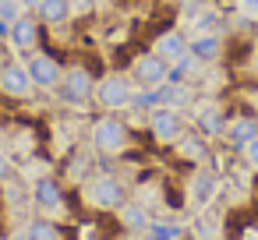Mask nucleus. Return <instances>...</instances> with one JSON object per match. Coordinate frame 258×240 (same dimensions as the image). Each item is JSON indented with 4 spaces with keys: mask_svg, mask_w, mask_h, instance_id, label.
Masks as SVG:
<instances>
[{
    "mask_svg": "<svg viewBox=\"0 0 258 240\" xmlns=\"http://www.w3.org/2000/svg\"><path fill=\"white\" fill-rule=\"evenodd\" d=\"M173 155L184 163V166H191V170H198V166H212L216 163V152H212V145H209V138L202 134V131H184L173 145Z\"/></svg>",
    "mask_w": 258,
    "mask_h": 240,
    "instance_id": "obj_5",
    "label": "nucleus"
},
{
    "mask_svg": "<svg viewBox=\"0 0 258 240\" xmlns=\"http://www.w3.org/2000/svg\"><path fill=\"white\" fill-rule=\"evenodd\" d=\"M4 39H11V22L0 18V43H4Z\"/></svg>",
    "mask_w": 258,
    "mask_h": 240,
    "instance_id": "obj_25",
    "label": "nucleus"
},
{
    "mask_svg": "<svg viewBox=\"0 0 258 240\" xmlns=\"http://www.w3.org/2000/svg\"><path fill=\"white\" fill-rule=\"evenodd\" d=\"M187 53H191L202 67H205V64H219V60L226 57V39H223L219 32H198V36H191Z\"/></svg>",
    "mask_w": 258,
    "mask_h": 240,
    "instance_id": "obj_13",
    "label": "nucleus"
},
{
    "mask_svg": "<svg viewBox=\"0 0 258 240\" xmlns=\"http://www.w3.org/2000/svg\"><path fill=\"white\" fill-rule=\"evenodd\" d=\"M22 233H25V240H68V229L50 215H32Z\"/></svg>",
    "mask_w": 258,
    "mask_h": 240,
    "instance_id": "obj_18",
    "label": "nucleus"
},
{
    "mask_svg": "<svg viewBox=\"0 0 258 240\" xmlns=\"http://www.w3.org/2000/svg\"><path fill=\"white\" fill-rule=\"evenodd\" d=\"M18 15H22L18 0H0V18H4V22H15Z\"/></svg>",
    "mask_w": 258,
    "mask_h": 240,
    "instance_id": "obj_24",
    "label": "nucleus"
},
{
    "mask_svg": "<svg viewBox=\"0 0 258 240\" xmlns=\"http://www.w3.org/2000/svg\"><path fill=\"white\" fill-rule=\"evenodd\" d=\"M113 215H117V226H120L124 233H149V226H152L149 208H145L142 201H135V198H131L124 208H117Z\"/></svg>",
    "mask_w": 258,
    "mask_h": 240,
    "instance_id": "obj_16",
    "label": "nucleus"
},
{
    "mask_svg": "<svg viewBox=\"0 0 258 240\" xmlns=\"http://www.w3.org/2000/svg\"><path fill=\"white\" fill-rule=\"evenodd\" d=\"M240 155H244V163H247V166L258 173V138H251V141L240 148Z\"/></svg>",
    "mask_w": 258,
    "mask_h": 240,
    "instance_id": "obj_23",
    "label": "nucleus"
},
{
    "mask_svg": "<svg viewBox=\"0 0 258 240\" xmlns=\"http://www.w3.org/2000/svg\"><path fill=\"white\" fill-rule=\"evenodd\" d=\"M22 4H25V8H36V4H39V0H22Z\"/></svg>",
    "mask_w": 258,
    "mask_h": 240,
    "instance_id": "obj_27",
    "label": "nucleus"
},
{
    "mask_svg": "<svg viewBox=\"0 0 258 240\" xmlns=\"http://www.w3.org/2000/svg\"><path fill=\"white\" fill-rule=\"evenodd\" d=\"M251 138H258V117L254 113H233L223 127V141L230 152H240Z\"/></svg>",
    "mask_w": 258,
    "mask_h": 240,
    "instance_id": "obj_12",
    "label": "nucleus"
},
{
    "mask_svg": "<svg viewBox=\"0 0 258 240\" xmlns=\"http://www.w3.org/2000/svg\"><path fill=\"white\" fill-rule=\"evenodd\" d=\"M254 57H258V39H254Z\"/></svg>",
    "mask_w": 258,
    "mask_h": 240,
    "instance_id": "obj_29",
    "label": "nucleus"
},
{
    "mask_svg": "<svg viewBox=\"0 0 258 240\" xmlns=\"http://www.w3.org/2000/svg\"><path fill=\"white\" fill-rule=\"evenodd\" d=\"M78 198L92 208V212H117L131 201V184L120 177V173H110V170H99V173H89L82 184H78Z\"/></svg>",
    "mask_w": 258,
    "mask_h": 240,
    "instance_id": "obj_1",
    "label": "nucleus"
},
{
    "mask_svg": "<svg viewBox=\"0 0 258 240\" xmlns=\"http://www.w3.org/2000/svg\"><path fill=\"white\" fill-rule=\"evenodd\" d=\"M0 240H11V236H8V233H0Z\"/></svg>",
    "mask_w": 258,
    "mask_h": 240,
    "instance_id": "obj_28",
    "label": "nucleus"
},
{
    "mask_svg": "<svg viewBox=\"0 0 258 240\" xmlns=\"http://www.w3.org/2000/svg\"><path fill=\"white\" fill-rule=\"evenodd\" d=\"M131 82H135V89H159L166 78H170V64L159 57V53H152V50H145V53H138L135 60H131Z\"/></svg>",
    "mask_w": 258,
    "mask_h": 240,
    "instance_id": "obj_7",
    "label": "nucleus"
},
{
    "mask_svg": "<svg viewBox=\"0 0 258 240\" xmlns=\"http://www.w3.org/2000/svg\"><path fill=\"white\" fill-rule=\"evenodd\" d=\"M244 8L247 11H258V0H244Z\"/></svg>",
    "mask_w": 258,
    "mask_h": 240,
    "instance_id": "obj_26",
    "label": "nucleus"
},
{
    "mask_svg": "<svg viewBox=\"0 0 258 240\" xmlns=\"http://www.w3.org/2000/svg\"><path fill=\"white\" fill-rule=\"evenodd\" d=\"M216 22H219V15H216V11H198V15H195L198 32H216Z\"/></svg>",
    "mask_w": 258,
    "mask_h": 240,
    "instance_id": "obj_22",
    "label": "nucleus"
},
{
    "mask_svg": "<svg viewBox=\"0 0 258 240\" xmlns=\"http://www.w3.org/2000/svg\"><path fill=\"white\" fill-rule=\"evenodd\" d=\"M36 15L46 29H60V25L71 22V0H39Z\"/></svg>",
    "mask_w": 258,
    "mask_h": 240,
    "instance_id": "obj_19",
    "label": "nucleus"
},
{
    "mask_svg": "<svg viewBox=\"0 0 258 240\" xmlns=\"http://www.w3.org/2000/svg\"><path fill=\"white\" fill-rule=\"evenodd\" d=\"M226 120L230 117L219 103H195V131H202L205 138H223Z\"/></svg>",
    "mask_w": 258,
    "mask_h": 240,
    "instance_id": "obj_14",
    "label": "nucleus"
},
{
    "mask_svg": "<svg viewBox=\"0 0 258 240\" xmlns=\"http://www.w3.org/2000/svg\"><path fill=\"white\" fill-rule=\"evenodd\" d=\"M96 71H89L85 64H71L64 67L60 74V85H57V99L68 103V106H89L92 96H96Z\"/></svg>",
    "mask_w": 258,
    "mask_h": 240,
    "instance_id": "obj_4",
    "label": "nucleus"
},
{
    "mask_svg": "<svg viewBox=\"0 0 258 240\" xmlns=\"http://www.w3.org/2000/svg\"><path fill=\"white\" fill-rule=\"evenodd\" d=\"M43 22H39V15H32V11H25V15H18L15 22H11V43H15V50L18 53H32L36 46H43Z\"/></svg>",
    "mask_w": 258,
    "mask_h": 240,
    "instance_id": "obj_10",
    "label": "nucleus"
},
{
    "mask_svg": "<svg viewBox=\"0 0 258 240\" xmlns=\"http://www.w3.org/2000/svg\"><path fill=\"white\" fill-rule=\"evenodd\" d=\"M89 141H92V148L103 155V159H120V155H127L131 152V145H135V131H131V124L120 117V113H96L92 117V124H89Z\"/></svg>",
    "mask_w": 258,
    "mask_h": 240,
    "instance_id": "obj_2",
    "label": "nucleus"
},
{
    "mask_svg": "<svg viewBox=\"0 0 258 240\" xmlns=\"http://www.w3.org/2000/svg\"><path fill=\"white\" fill-rule=\"evenodd\" d=\"M25 67H29V78H32L36 89H43V92H57L60 74H64V64H60L50 50H36V53H29V57H25Z\"/></svg>",
    "mask_w": 258,
    "mask_h": 240,
    "instance_id": "obj_6",
    "label": "nucleus"
},
{
    "mask_svg": "<svg viewBox=\"0 0 258 240\" xmlns=\"http://www.w3.org/2000/svg\"><path fill=\"white\" fill-rule=\"evenodd\" d=\"M187 187H191V201H195V205H209V201H212V194H216V187H219L216 166H198Z\"/></svg>",
    "mask_w": 258,
    "mask_h": 240,
    "instance_id": "obj_17",
    "label": "nucleus"
},
{
    "mask_svg": "<svg viewBox=\"0 0 258 240\" xmlns=\"http://www.w3.org/2000/svg\"><path fill=\"white\" fill-rule=\"evenodd\" d=\"M184 131H187V120H184L180 110H173V106H159V110L149 113V134H152V141H159V145H173Z\"/></svg>",
    "mask_w": 258,
    "mask_h": 240,
    "instance_id": "obj_8",
    "label": "nucleus"
},
{
    "mask_svg": "<svg viewBox=\"0 0 258 240\" xmlns=\"http://www.w3.org/2000/svg\"><path fill=\"white\" fill-rule=\"evenodd\" d=\"M177 233H180L177 226H166V222H152V226H149V236H145V240H173Z\"/></svg>",
    "mask_w": 258,
    "mask_h": 240,
    "instance_id": "obj_21",
    "label": "nucleus"
},
{
    "mask_svg": "<svg viewBox=\"0 0 258 240\" xmlns=\"http://www.w3.org/2000/svg\"><path fill=\"white\" fill-rule=\"evenodd\" d=\"M11 180H18V166L8 152H0V187H8Z\"/></svg>",
    "mask_w": 258,
    "mask_h": 240,
    "instance_id": "obj_20",
    "label": "nucleus"
},
{
    "mask_svg": "<svg viewBox=\"0 0 258 240\" xmlns=\"http://www.w3.org/2000/svg\"><path fill=\"white\" fill-rule=\"evenodd\" d=\"M32 89L36 85L29 78L25 60H8L4 67H0V96H8V99H29Z\"/></svg>",
    "mask_w": 258,
    "mask_h": 240,
    "instance_id": "obj_11",
    "label": "nucleus"
},
{
    "mask_svg": "<svg viewBox=\"0 0 258 240\" xmlns=\"http://www.w3.org/2000/svg\"><path fill=\"white\" fill-rule=\"evenodd\" d=\"M187 43H191V39H187L180 29H166V32L152 43V53H159V57L173 67V64H180V60L187 57Z\"/></svg>",
    "mask_w": 258,
    "mask_h": 240,
    "instance_id": "obj_15",
    "label": "nucleus"
},
{
    "mask_svg": "<svg viewBox=\"0 0 258 240\" xmlns=\"http://www.w3.org/2000/svg\"><path fill=\"white\" fill-rule=\"evenodd\" d=\"M32 205L39 208V212H57V208H64V201H68V184H64V177H57V173H46V177H39L36 184H32Z\"/></svg>",
    "mask_w": 258,
    "mask_h": 240,
    "instance_id": "obj_9",
    "label": "nucleus"
},
{
    "mask_svg": "<svg viewBox=\"0 0 258 240\" xmlns=\"http://www.w3.org/2000/svg\"><path fill=\"white\" fill-rule=\"evenodd\" d=\"M131 99H135V82H131V74L110 71V74H99V78H96V96H92V103H96L103 113L131 110Z\"/></svg>",
    "mask_w": 258,
    "mask_h": 240,
    "instance_id": "obj_3",
    "label": "nucleus"
}]
</instances>
